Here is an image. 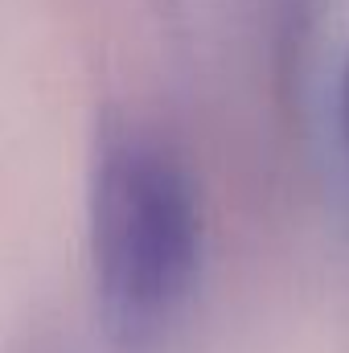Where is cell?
I'll return each mask as SVG.
<instances>
[{"label": "cell", "mask_w": 349, "mask_h": 353, "mask_svg": "<svg viewBox=\"0 0 349 353\" xmlns=\"http://www.w3.org/2000/svg\"><path fill=\"white\" fill-rule=\"evenodd\" d=\"M341 132H346V144H349V62H346V74H341Z\"/></svg>", "instance_id": "cell-2"}, {"label": "cell", "mask_w": 349, "mask_h": 353, "mask_svg": "<svg viewBox=\"0 0 349 353\" xmlns=\"http://www.w3.org/2000/svg\"><path fill=\"white\" fill-rule=\"evenodd\" d=\"M90 263L94 304L111 345H161L189 308L201 271V201L173 148L107 119L90 169Z\"/></svg>", "instance_id": "cell-1"}]
</instances>
